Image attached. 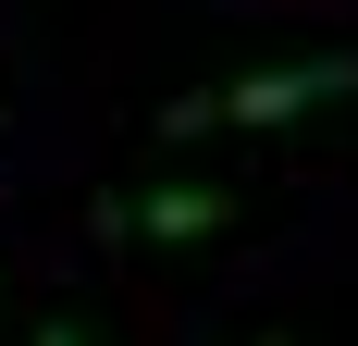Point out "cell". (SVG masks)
I'll list each match as a JSON object with an SVG mask.
<instances>
[{"label":"cell","mask_w":358,"mask_h":346,"mask_svg":"<svg viewBox=\"0 0 358 346\" xmlns=\"http://www.w3.org/2000/svg\"><path fill=\"white\" fill-rule=\"evenodd\" d=\"M358 99V50H309V62H259L235 87H198V99H161V137H272V124H309V111Z\"/></svg>","instance_id":"obj_1"},{"label":"cell","mask_w":358,"mask_h":346,"mask_svg":"<svg viewBox=\"0 0 358 346\" xmlns=\"http://www.w3.org/2000/svg\"><path fill=\"white\" fill-rule=\"evenodd\" d=\"M259 346H285V334H259Z\"/></svg>","instance_id":"obj_4"},{"label":"cell","mask_w":358,"mask_h":346,"mask_svg":"<svg viewBox=\"0 0 358 346\" xmlns=\"http://www.w3.org/2000/svg\"><path fill=\"white\" fill-rule=\"evenodd\" d=\"M37 346H99V334H87L74 310H50V321H37Z\"/></svg>","instance_id":"obj_3"},{"label":"cell","mask_w":358,"mask_h":346,"mask_svg":"<svg viewBox=\"0 0 358 346\" xmlns=\"http://www.w3.org/2000/svg\"><path fill=\"white\" fill-rule=\"evenodd\" d=\"M136 235L148 247H198V235H222L235 223V186H210V173H161V186H136Z\"/></svg>","instance_id":"obj_2"}]
</instances>
